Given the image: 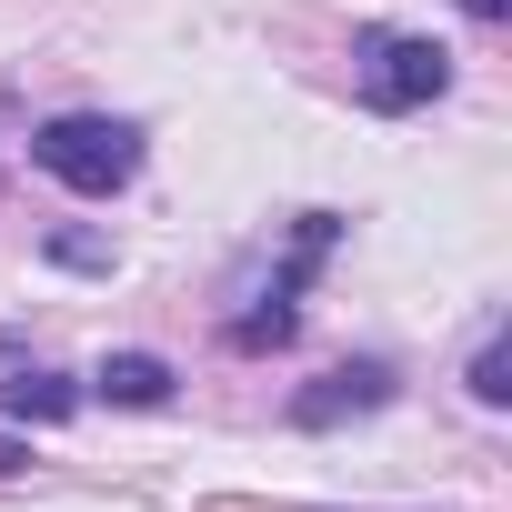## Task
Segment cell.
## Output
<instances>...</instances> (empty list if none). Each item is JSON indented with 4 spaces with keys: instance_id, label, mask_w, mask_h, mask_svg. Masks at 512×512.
I'll return each instance as SVG.
<instances>
[{
    "instance_id": "1",
    "label": "cell",
    "mask_w": 512,
    "mask_h": 512,
    "mask_svg": "<svg viewBox=\"0 0 512 512\" xmlns=\"http://www.w3.org/2000/svg\"><path fill=\"white\" fill-rule=\"evenodd\" d=\"M31 161H41L61 191L111 201V191L141 171V131H131V121H111V111H61V121H41V131H31Z\"/></svg>"
},
{
    "instance_id": "2",
    "label": "cell",
    "mask_w": 512,
    "mask_h": 512,
    "mask_svg": "<svg viewBox=\"0 0 512 512\" xmlns=\"http://www.w3.org/2000/svg\"><path fill=\"white\" fill-rule=\"evenodd\" d=\"M352 61H362V111H422L452 91V51L432 31H362Z\"/></svg>"
},
{
    "instance_id": "3",
    "label": "cell",
    "mask_w": 512,
    "mask_h": 512,
    "mask_svg": "<svg viewBox=\"0 0 512 512\" xmlns=\"http://www.w3.org/2000/svg\"><path fill=\"white\" fill-rule=\"evenodd\" d=\"M332 241H342V211H302V221H292V262L272 272L262 312L231 322V352H282V342L302 332V292H312V272L332 262Z\"/></svg>"
},
{
    "instance_id": "4",
    "label": "cell",
    "mask_w": 512,
    "mask_h": 512,
    "mask_svg": "<svg viewBox=\"0 0 512 512\" xmlns=\"http://www.w3.org/2000/svg\"><path fill=\"white\" fill-rule=\"evenodd\" d=\"M402 382H392V362H332L312 392H292V422L302 432H342V422H362V412H382Z\"/></svg>"
},
{
    "instance_id": "5",
    "label": "cell",
    "mask_w": 512,
    "mask_h": 512,
    "mask_svg": "<svg viewBox=\"0 0 512 512\" xmlns=\"http://www.w3.org/2000/svg\"><path fill=\"white\" fill-rule=\"evenodd\" d=\"M91 392H101L111 412H161L181 382H171V362H161V352H111V362L91 372Z\"/></svg>"
},
{
    "instance_id": "6",
    "label": "cell",
    "mask_w": 512,
    "mask_h": 512,
    "mask_svg": "<svg viewBox=\"0 0 512 512\" xmlns=\"http://www.w3.org/2000/svg\"><path fill=\"white\" fill-rule=\"evenodd\" d=\"M0 402H11V422H71V412H81V382H61V372L21 362L11 382H0Z\"/></svg>"
},
{
    "instance_id": "7",
    "label": "cell",
    "mask_w": 512,
    "mask_h": 512,
    "mask_svg": "<svg viewBox=\"0 0 512 512\" xmlns=\"http://www.w3.org/2000/svg\"><path fill=\"white\" fill-rule=\"evenodd\" d=\"M462 382H472V402H482V412H502V402H512V332H492V342L472 352V372H462Z\"/></svg>"
},
{
    "instance_id": "8",
    "label": "cell",
    "mask_w": 512,
    "mask_h": 512,
    "mask_svg": "<svg viewBox=\"0 0 512 512\" xmlns=\"http://www.w3.org/2000/svg\"><path fill=\"white\" fill-rule=\"evenodd\" d=\"M51 262H71V272H101L111 251H101V241H81V231H61V241H51Z\"/></svg>"
},
{
    "instance_id": "9",
    "label": "cell",
    "mask_w": 512,
    "mask_h": 512,
    "mask_svg": "<svg viewBox=\"0 0 512 512\" xmlns=\"http://www.w3.org/2000/svg\"><path fill=\"white\" fill-rule=\"evenodd\" d=\"M201 512H302V502H262V492H211Z\"/></svg>"
},
{
    "instance_id": "10",
    "label": "cell",
    "mask_w": 512,
    "mask_h": 512,
    "mask_svg": "<svg viewBox=\"0 0 512 512\" xmlns=\"http://www.w3.org/2000/svg\"><path fill=\"white\" fill-rule=\"evenodd\" d=\"M462 11H472L482 31H502V21H512V0H462Z\"/></svg>"
},
{
    "instance_id": "11",
    "label": "cell",
    "mask_w": 512,
    "mask_h": 512,
    "mask_svg": "<svg viewBox=\"0 0 512 512\" xmlns=\"http://www.w3.org/2000/svg\"><path fill=\"white\" fill-rule=\"evenodd\" d=\"M11 472H31V442H0V482H11Z\"/></svg>"
}]
</instances>
